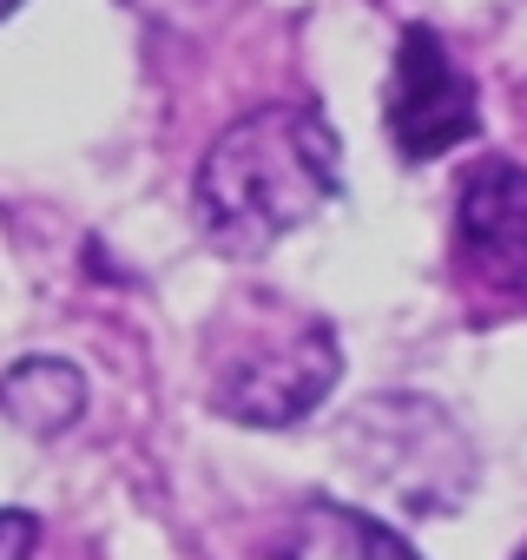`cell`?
Wrapping results in <instances>:
<instances>
[{
  "label": "cell",
  "mask_w": 527,
  "mask_h": 560,
  "mask_svg": "<svg viewBox=\"0 0 527 560\" xmlns=\"http://www.w3.org/2000/svg\"><path fill=\"white\" fill-rule=\"evenodd\" d=\"M343 455L370 488L409 514H448L475 488V448L448 409L422 396H376L343 422Z\"/></svg>",
  "instance_id": "obj_3"
},
{
  "label": "cell",
  "mask_w": 527,
  "mask_h": 560,
  "mask_svg": "<svg viewBox=\"0 0 527 560\" xmlns=\"http://www.w3.org/2000/svg\"><path fill=\"white\" fill-rule=\"evenodd\" d=\"M455 237L475 284L527 311V172L520 165L488 159L461 178Z\"/></svg>",
  "instance_id": "obj_5"
},
{
  "label": "cell",
  "mask_w": 527,
  "mask_h": 560,
  "mask_svg": "<svg viewBox=\"0 0 527 560\" xmlns=\"http://www.w3.org/2000/svg\"><path fill=\"white\" fill-rule=\"evenodd\" d=\"M520 560H527V553H520Z\"/></svg>",
  "instance_id": "obj_10"
},
{
  "label": "cell",
  "mask_w": 527,
  "mask_h": 560,
  "mask_svg": "<svg viewBox=\"0 0 527 560\" xmlns=\"http://www.w3.org/2000/svg\"><path fill=\"white\" fill-rule=\"evenodd\" d=\"M343 185V145L311 106H264L224 126L198 165V211L218 244L264 250L311 224Z\"/></svg>",
  "instance_id": "obj_1"
},
{
  "label": "cell",
  "mask_w": 527,
  "mask_h": 560,
  "mask_svg": "<svg viewBox=\"0 0 527 560\" xmlns=\"http://www.w3.org/2000/svg\"><path fill=\"white\" fill-rule=\"evenodd\" d=\"M284 560H422L396 527H383L363 508L343 501H311L297 514V534L284 547Z\"/></svg>",
  "instance_id": "obj_7"
},
{
  "label": "cell",
  "mask_w": 527,
  "mask_h": 560,
  "mask_svg": "<svg viewBox=\"0 0 527 560\" xmlns=\"http://www.w3.org/2000/svg\"><path fill=\"white\" fill-rule=\"evenodd\" d=\"M0 409H8L14 429L54 442L86 416V376L73 363H60V357H27V363H14L0 376Z\"/></svg>",
  "instance_id": "obj_6"
},
{
  "label": "cell",
  "mask_w": 527,
  "mask_h": 560,
  "mask_svg": "<svg viewBox=\"0 0 527 560\" xmlns=\"http://www.w3.org/2000/svg\"><path fill=\"white\" fill-rule=\"evenodd\" d=\"M8 8H14V0H0V14H8Z\"/></svg>",
  "instance_id": "obj_9"
},
{
  "label": "cell",
  "mask_w": 527,
  "mask_h": 560,
  "mask_svg": "<svg viewBox=\"0 0 527 560\" xmlns=\"http://www.w3.org/2000/svg\"><path fill=\"white\" fill-rule=\"evenodd\" d=\"M481 126V93L475 80L455 67V54L442 47L435 27H409L396 47V73H389V139L409 165L455 152L461 139H475Z\"/></svg>",
  "instance_id": "obj_4"
},
{
  "label": "cell",
  "mask_w": 527,
  "mask_h": 560,
  "mask_svg": "<svg viewBox=\"0 0 527 560\" xmlns=\"http://www.w3.org/2000/svg\"><path fill=\"white\" fill-rule=\"evenodd\" d=\"M343 376V350L324 317L284 298H237L211 337V409L244 429L304 422Z\"/></svg>",
  "instance_id": "obj_2"
},
{
  "label": "cell",
  "mask_w": 527,
  "mask_h": 560,
  "mask_svg": "<svg viewBox=\"0 0 527 560\" xmlns=\"http://www.w3.org/2000/svg\"><path fill=\"white\" fill-rule=\"evenodd\" d=\"M40 540V521L21 514V508H0V560H27Z\"/></svg>",
  "instance_id": "obj_8"
}]
</instances>
